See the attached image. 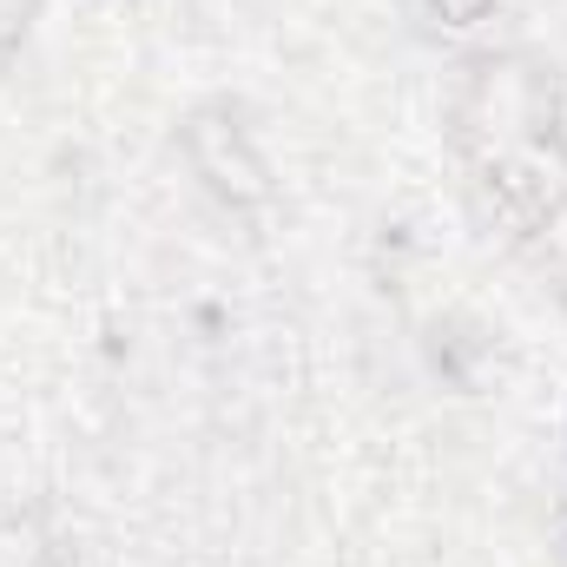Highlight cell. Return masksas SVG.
Segmentation results:
<instances>
[{"instance_id":"obj_3","label":"cell","mask_w":567,"mask_h":567,"mask_svg":"<svg viewBox=\"0 0 567 567\" xmlns=\"http://www.w3.org/2000/svg\"><path fill=\"white\" fill-rule=\"evenodd\" d=\"M429 7H435L449 27H468V20H482V13H488V0H429Z\"/></svg>"},{"instance_id":"obj_2","label":"cell","mask_w":567,"mask_h":567,"mask_svg":"<svg viewBox=\"0 0 567 567\" xmlns=\"http://www.w3.org/2000/svg\"><path fill=\"white\" fill-rule=\"evenodd\" d=\"M178 140H185L192 172L205 178V192L225 198L231 212H258V205L271 198V165H265L251 126H245L231 106H198V113L178 126Z\"/></svg>"},{"instance_id":"obj_1","label":"cell","mask_w":567,"mask_h":567,"mask_svg":"<svg viewBox=\"0 0 567 567\" xmlns=\"http://www.w3.org/2000/svg\"><path fill=\"white\" fill-rule=\"evenodd\" d=\"M455 145L468 152L475 192L488 198L495 225H508L515 238L548 231L567 212L561 100L535 60L495 53L468 66L455 93Z\"/></svg>"}]
</instances>
